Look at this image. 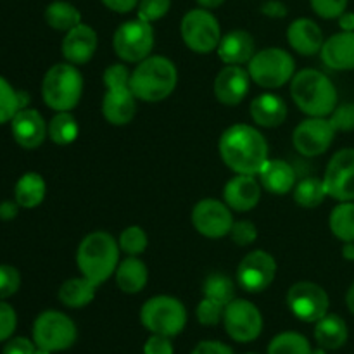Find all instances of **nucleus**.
Listing matches in <instances>:
<instances>
[{"label":"nucleus","mask_w":354,"mask_h":354,"mask_svg":"<svg viewBox=\"0 0 354 354\" xmlns=\"http://www.w3.org/2000/svg\"><path fill=\"white\" fill-rule=\"evenodd\" d=\"M220 158L237 175H258L268 161V142L251 124H232L218 142Z\"/></svg>","instance_id":"nucleus-1"},{"label":"nucleus","mask_w":354,"mask_h":354,"mask_svg":"<svg viewBox=\"0 0 354 354\" xmlns=\"http://www.w3.org/2000/svg\"><path fill=\"white\" fill-rule=\"evenodd\" d=\"M290 97L301 113L310 118H327L337 107V88L318 69L296 73L290 80Z\"/></svg>","instance_id":"nucleus-2"},{"label":"nucleus","mask_w":354,"mask_h":354,"mask_svg":"<svg viewBox=\"0 0 354 354\" xmlns=\"http://www.w3.org/2000/svg\"><path fill=\"white\" fill-rule=\"evenodd\" d=\"M120 244L107 232H92L85 235L76 251V265L85 279L102 286L116 273L120 265Z\"/></svg>","instance_id":"nucleus-3"},{"label":"nucleus","mask_w":354,"mask_h":354,"mask_svg":"<svg viewBox=\"0 0 354 354\" xmlns=\"http://www.w3.org/2000/svg\"><path fill=\"white\" fill-rule=\"evenodd\" d=\"M178 71L171 59L165 55H149L131 71L130 88L138 100L161 102L176 88Z\"/></svg>","instance_id":"nucleus-4"},{"label":"nucleus","mask_w":354,"mask_h":354,"mask_svg":"<svg viewBox=\"0 0 354 354\" xmlns=\"http://www.w3.org/2000/svg\"><path fill=\"white\" fill-rule=\"evenodd\" d=\"M82 93L83 76L71 62H59L45 73L41 82V97L55 113L75 109L82 100Z\"/></svg>","instance_id":"nucleus-5"},{"label":"nucleus","mask_w":354,"mask_h":354,"mask_svg":"<svg viewBox=\"0 0 354 354\" xmlns=\"http://www.w3.org/2000/svg\"><path fill=\"white\" fill-rule=\"evenodd\" d=\"M248 71L256 85L266 90L287 85L296 75V62L287 50L280 47H268L256 52L248 62Z\"/></svg>","instance_id":"nucleus-6"},{"label":"nucleus","mask_w":354,"mask_h":354,"mask_svg":"<svg viewBox=\"0 0 354 354\" xmlns=\"http://www.w3.org/2000/svg\"><path fill=\"white\" fill-rule=\"evenodd\" d=\"M140 322L152 334L175 337L185 328L187 310L176 297L154 296L142 306Z\"/></svg>","instance_id":"nucleus-7"},{"label":"nucleus","mask_w":354,"mask_h":354,"mask_svg":"<svg viewBox=\"0 0 354 354\" xmlns=\"http://www.w3.org/2000/svg\"><path fill=\"white\" fill-rule=\"evenodd\" d=\"M76 325L68 315L48 310L37 317L33 324V342L48 353L66 351L76 341Z\"/></svg>","instance_id":"nucleus-8"},{"label":"nucleus","mask_w":354,"mask_h":354,"mask_svg":"<svg viewBox=\"0 0 354 354\" xmlns=\"http://www.w3.org/2000/svg\"><path fill=\"white\" fill-rule=\"evenodd\" d=\"M113 47L118 57L124 62H135L147 59L154 48V30L152 23L137 19L124 21L118 26L113 37Z\"/></svg>","instance_id":"nucleus-9"},{"label":"nucleus","mask_w":354,"mask_h":354,"mask_svg":"<svg viewBox=\"0 0 354 354\" xmlns=\"http://www.w3.org/2000/svg\"><path fill=\"white\" fill-rule=\"evenodd\" d=\"M180 33L187 47L196 54L214 52L221 40V28L216 17L207 9H192L183 16Z\"/></svg>","instance_id":"nucleus-10"},{"label":"nucleus","mask_w":354,"mask_h":354,"mask_svg":"<svg viewBox=\"0 0 354 354\" xmlns=\"http://www.w3.org/2000/svg\"><path fill=\"white\" fill-rule=\"evenodd\" d=\"M287 306L292 311V315L306 324H317L320 318L328 313V294L325 292L324 287L315 282L294 283L287 292Z\"/></svg>","instance_id":"nucleus-11"},{"label":"nucleus","mask_w":354,"mask_h":354,"mask_svg":"<svg viewBox=\"0 0 354 354\" xmlns=\"http://www.w3.org/2000/svg\"><path fill=\"white\" fill-rule=\"evenodd\" d=\"M223 325L234 341L252 342L263 332V315L251 301L234 299L225 306Z\"/></svg>","instance_id":"nucleus-12"},{"label":"nucleus","mask_w":354,"mask_h":354,"mask_svg":"<svg viewBox=\"0 0 354 354\" xmlns=\"http://www.w3.org/2000/svg\"><path fill=\"white\" fill-rule=\"evenodd\" d=\"M237 283L251 294L263 292L277 277V261L270 252L256 249L242 258L237 268Z\"/></svg>","instance_id":"nucleus-13"},{"label":"nucleus","mask_w":354,"mask_h":354,"mask_svg":"<svg viewBox=\"0 0 354 354\" xmlns=\"http://www.w3.org/2000/svg\"><path fill=\"white\" fill-rule=\"evenodd\" d=\"M192 225L203 237L221 239L230 234L234 214L225 201L207 197L194 206Z\"/></svg>","instance_id":"nucleus-14"},{"label":"nucleus","mask_w":354,"mask_h":354,"mask_svg":"<svg viewBox=\"0 0 354 354\" xmlns=\"http://www.w3.org/2000/svg\"><path fill=\"white\" fill-rule=\"evenodd\" d=\"M334 127L328 118H310L301 121L292 133V144L304 158H317L327 152L334 142Z\"/></svg>","instance_id":"nucleus-15"},{"label":"nucleus","mask_w":354,"mask_h":354,"mask_svg":"<svg viewBox=\"0 0 354 354\" xmlns=\"http://www.w3.org/2000/svg\"><path fill=\"white\" fill-rule=\"evenodd\" d=\"M328 197L348 203L354 201V149H341L328 161L324 175Z\"/></svg>","instance_id":"nucleus-16"},{"label":"nucleus","mask_w":354,"mask_h":354,"mask_svg":"<svg viewBox=\"0 0 354 354\" xmlns=\"http://www.w3.org/2000/svg\"><path fill=\"white\" fill-rule=\"evenodd\" d=\"M251 76L242 66H225L214 78V97L223 106H237L251 88Z\"/></svg>","instance_id":"nucleus-17"},{"label":"nucleus","mask_w":354,"mask_h":354,"mask_svg":"<svg viewBox=\"0 0 354 354\" xmlns=\"http://www.w3.org/2000/svg\"><path fill=\"white\" fill-rule=\"evenodd\" d=\"M10 130L12 137L23 149L40 147L48 137V124L45 123L44 116L37 109L17 111L16 116L10 120Z\"/></svg>","instance_id":"nucleus-18"},{"label":"nucleus","mask_w":354,"mask_h":354,"mask_svg":"<svg viewBox=\"0 0 354 354\" xmlns=\"http://www.w3.org/2000/svg\"><path fill=\"white\" fill-rule=\"evenodd\" d=\"M99 45L97 31L88 24L80 23L78 26L66 31V37L62 38L61 50L66 62H71L75 66L86 64L93 57Z\"/></svg>","instance_id":"nucleus-19"},{"label":"nucleus","mask_w":354,"mask_h":354,"mask_svg":"<svg viewBox=\"0 0 354 354\" xmlns=\"http://www.w3.org/2000/svg\"><path fill=\"white\" fill-rule=\"evenodd\" d=\"M261 199V183L256 175H237L228 180L223 189V201L232 211L248 213Z\"/></svg>","instance_id":"nucleus-20"},{"label":"nucleus","mask_w":354,"mask_h":354,"mask_svg":"<svg viewBox=\"0 0 354 354\" xmlns=\"http://www.w3.org/2000/svg\"><path fill=\"white\" fill-rule=\"evenodd\" d=\"M137 97L128 86H113L106 88L102 99V116L104 120L114 127H124L133 121L137 114Z\"/></svg>","instance_id":"nucleus-21"},{"label":"nucleus","mask_w":354,"mask_h":354,"mask_svg":"<svg viewBox=\"0 0 354 354\" xmlns=\"http://www.w3.org/2000/svg\"><path fill=\"white\" fill-rule=\"evenodd\" d=\"M287 41L294 52L311 57V55L320 54L325 38L322 28L313 19L299 17V19L292 21L287 28Z\"/></svg>","instance_id":"nucleus-22"},{"label":"nucleus","mask_w":354,"mask_h":354,"mask_svg":"<svg viewBox=\"0 0 354 354\" xmlns=\"http://www.w3.org/2000/svg\"><path fill=\"white\" fill-rule=\"evenodd\" d=\"M322 62L334 71L354 69V31H341L327 38L320 50Z\"/></svg>","instance_id":"nucleus-23"},{"label":"nucleus","mask_w":354,"mask_h":354,"mask_svg":"<svg viewBox=\"0 0 354 354\" xmlns=\"http://www.w3.org/2000/svg\"><path fill=\"white\" fill-rule=\"evenodd\" d=\"M216 54L227 66L248 64L256 54V44L251 33L244 30H234L223 35Z\"/></svg>","instance_id":"nucleus-24"},{"label":"nucleus","mask_w":354,"mask_h":354,"mask_svg":"<svg viewBox=\"0 0 354 354\" xmlns=\"http://www.w3.org/2000/svg\"><path fill=\"white\" fill-rule=\"evenodd\" d=\"M249 113H251L252 121L258 127L277 128L287 120L289 109H287V104L282 97L272 92H265L252 99Z\"/></svg>","instance_id":"nucleus-25"},{"label":"nucleus","mask_w":354,"mask_h":354,"mask_svg":"<svg viewBox=\"0 0 354 354\" xmlns=\"http://www.w3.org/2000/svg\"><path fill=\"white\" fill-rule=\"evenodd\" d=\"M263 189L275 196H286L296 187V171L283 159H268L258 173Z\"/></svg>","instance_id":"nucleus-26"},{"label":"nucleus","mask_w":354,"mask_h":354,"mask_svg":"<svg viewBox=\"0 0 354 354\" xmlns=\"http://www.w3.org/2000/svg\"><path fill=\"white\" fill-rule=\"evenodd\" d=\"M116 283L123 292L138 294L145 289L149 282V270L138 256H128L127 259L120 261L116 273Z\"/></svg>","instance_id":"nucleus-27"},{"label":"nucleus","mask_w":354,"mask_h":354,"mask_svg":"<svg viewBox=\"0 0 354 354\" xmlns=\"http://www.w3.org/2000/svg\"><path fill=\"white\" fill-rule=\"evenodd\" d=\"M348 334L346 322L334 313L325 315L317 322V327H315V339H317L318 346L324 349H330V351L342 348L348 341Z\"/></svg>","instance_id":"nucleus-28"},{"label":"nucleus","mask_w":354,"mask_h":354,"mask_svg":"<svg viewBox=\"0 0 354 354\" xmlns=\"http://www.w3.org/2000/svg\"><path fill=\"white\" fill-rule=\"evenodd\" d=\"M97 287L92 280L85 279V277H76V279H69L59 287V301L64 306L78 310V308L88 306L93 301L97 292Z\"/></svg>","instance_id":"nucleus-29"},{"label":"nucleus","mask_w":354,"mask_h":354,"mask_svg":"<svg viewBox=\"0 0 354 354\" xmlns=\"http://www.w3.org/2000/svg\"><path fill=\"white\" fill-rule=\"evenodd\" d=\"M45 192H47V185H45V180L40 173H24L16 183L14 201L19 204V207L33 209V207L40 206L44 203Z\"/></svg>","instance_id":"nucleus-30"},{"label":"nucleus","mask_w":354,"mask_h":354,"mask_svg":"<svg viewBox=\"0 0 354 354\" xmlns=\"http://www.w3.org/2000/svg\"><path fill=\"white\" fill-rule=\"evenodd\" d=\"M45 21L54 30L66 33L82 23V14L73 3L66 2V0H54L45 9Z\"/></svg>","instance_id":"nucleus-31"},{"label":"nucleus","mask_w":354,"mask_h":354,"mask_svg":"<svg viewBox=\"0 0 354 354\" xmlns=\"http://www.w3.org/2000/svg\"><path fill=\"white\" fill-rule=\"evenodd\" d=\"M328 227L334 237H337L342 244L354 242V201L339 203L332 209Z\"/></svg>","instance_id":"nucleus-32"},{"label":"nucleus","mask_w":354,"mask_h":354,"mask_svg":"<svg viewBox=\"0 0 354 354\" xmlns=\"http://www.w3.org/2000/svg\"><path fill=\"white\" fill-rule=\"evenodd\" d=\"M292 192L297 206L308 207V209L318 207L328 197L324 178L320 180L317 176H308V178H303L301 182H297Z\"/></svg>","instance_id":"nucleus-33"},{"label":"nucleus","mask_w":354,"mask_h":354,"mask_svg":"<svg viewBox=\"0 0 354 354\" xmlns=\"http://www.w3.org/2000/svg\"><path fill=\"white\" fill-rule=\"evenodd\" d=\"M80 124L71 111H61L48 123V138L57 145H69L78 138Z\"/></svg>","instance_id":"nucleus-34"},{"label":"nucleus","mask_w":354,"mask_h":354,"mask_svg":"<svg viewBox=\"0 0 354 354\" xmlns=\"http://www.w3.org/2000/svg\"><path fill=\"white\" fill-rule=\"evenodd\" d=\"M204 297L216 301L221 306H227L235 299V283L225 273H211L203 286Z\"/></svg>","instance_id":"nucleus-35"},{"label":"nucleus","mask_w":354,"mask_h":354,"mask_svg":"<svg viewBox=\"0 0 354 354\" xmlns=\"http://www.w3.org/2000/svg\"><path fill=\"white\" fill-rule=\"evenodd\" d=\"M268 354H311V346L310 341L297 332H282L272 339Z\"/></svg>","instance_id":"nucleus-36"},{"label":"nucleus","mask_w":354,"mask_h":354,"mask_svg":"<svg viewBox=\"0 0 354 354\" xmlns=\"http://www.w3.org/2000/svg\"><path fill=\"white\" fill-rule=\"evenodd\" d=\"M118 244H120V249L127 256H140L147 249L149 237L144 228L137 227V225H131V227L124 228L121 232L120 239H118Z\"/></svg>","instance_id":"nucleus-37"},{"label":"nucleus","mask_w":354,"mask_h":354,"mask_svg":"<svg viewBox=\"0 0 354 354\" xmlns=\"http://www.w3.org/2000/svg\"><path fill=\"white\" fill-rule=\"evenodd\" d=\"M21 109L23 107H21L19 92H16L12 85L3 76H0V124L12 120Z\"/></svg>","instance_id":"nucleus-38"},{"label":"nucleus","mask_w":354,"mask_h":354,"mask_svg":"<svg viewBox=\"0 0 354 354\" xmlns=\"http://www.w3.org/2000/svg\"><path fill=\"white\" fill-rule=\"evenodd\" d=\"M225 306H221L216 301L209 299V297H203L199 304H197L196 317L199 320L201 325H206V327H214V325L220 324L223 320Z\"/></svg>","instance_id":"nucleus-39"},{"label":"nucleus","mask_w":354,"mask_h":354,"mask_svg":"<svg viewBox=\"0 0 354 354\" xmlns=\"http://www.w3.org/2000/svg\"><path fill=\"white\" fill-rule=\"evenodd\" d=\"M171 0H140L137 6L138 17L147 23H154L169 12Z\"/></svg>","instance_id":"nucleus-40"},{"label":"nucleus","mask_w":354,"mask_h":354,"mask_svg":"<svg viewBox=\"0 0 354 354\" xmlns=\"http://www.w3.org/2000/svg\"><path fill=\"white\" fill-rule=\"evenodd\" d=\"M228 235H230L234 244H237L239 248H245V245H251L256 242V239H258V228H256V225L252 221L239 220L234 221Z\"/></svg>","instance_id":"nucleus-41"},{"label":"nucleus","mask_w":354,"mask_h":354,"mask_svg":"<svg viewBox=\"0 0 354 354\" xmlns=\"http://www.w3.org/2000/svg\"><path fill=\"white\" fill-rule=\"evenodd\" d=\"M328 121L334 127L335 131H353L354 130V102L339 104L332 114L328 116Z\"/></svg>","instance_id":"nucleus-42"},{"label":"nucleus","mask_w":354,"mask_h":354,"mask_svg":"<svg viewBox=\"0 0 354 354\" xmlns=\"http://www.w3.org/2000/svg\"><path fill=\"white\" fill-rule=\"evenodd\" d=\"M349 0H310L311 9L322 19H339L348 9Z\"/></svg>","instance_id":"nucleus-43"},{"label":"nucleus","mask_w":354,"mask_h":354,"mask_svg":"<svg viewBox=\"0 0 354 354\" xmlns=\"http://www.w3.org/2000/svg\"><path fill=\"white\" fill-rule=\"evenodd\" d=\"M21 287V275L14 266L0 265V299L14 296Z\"/></svg>","instance_id":"nucleus-44"},{"label":"nucleus","mask_w":354,"mask_h":354,"mask_svg":"<svg viewBox=\"0 0 354 354\" xmlns=\"http://www.w3.org/2000/svg\"><path fill=\"white\" fill-rule=\"evenodd\" d=\"M131 71L124 64H111L107 66L106 71L102 75V82L106 88H113V86H128L130 85Z\"/></svg>","instance_id":"nucleus-45"},{"label":"nucleus","mask_w":354,"mask_h":354,"mask_svg":"<svg viewBox=\"0 0 354 354\" xmlns=\"http://www.w3.org/2000/svg\"><path fill=\"white\" fill-rule=\"evenodd\" d=\"M17 327V315L10 304L0 301V342L9 341Z\"/></svg>","instance_id":"nucleus-46"},{"label":"nucleus","mask_w":354,"mask_h":354,"mask_svg":"<svg viewBox=\"0 0 354 354\" xmlns=\"http://www.w3.org/2000/svg\"><path fill=\"white\" fill-rule=\"evenodd\" d=\"M144 354H173L171 337L152 334L151 337L145 341Z\"/></svg>","instance_id":"nucleus-47"},{"label":"nucleus","mask_w":354,"mask_h":354,"mask_svg":"<svg viewBox=\"0 0 354 354\" xmlns=\"http://www.w3.org/2000/svg\"><path fill=\"white\" fill-rule=\"evenodd\" d=\"M2 354H37V344L26 337H14L3 346Z\"/></svg>","instance_id":"nucleus-48"},{"label":"nucleus","mask_w":354,"mask_h":354,"mask_svg":"<svg viewBox=\"0 0 354 354\" xmlns=\"http://www.w3.org/2000/svg\"><path fill=\"white\" fill-rule=\"evenodd\" d=\"M192 354H234V351L223 342L203 341L196 346Z\"/></svg>","instance_id":"nucleus-49"},{"label":"nucleus","mask_w":354,"mask_h":354,"mask_svg":"<svg viewBox=\"0 0 354 354\" xmlns=\"http://www.w3.org/2000/svg\"><path fill=\"white\" fill-rule=\"evenodd\" d=\"M261 14H265L266 17H272V19H282L287 16V7L286 3L280 2V0H266L261 6Z\"/></svg>","instance_id":"nucleus-50"},{"label":"nucleus","mask_w":354,"mask_h":354,"mask_svg":"<svg viewBox=\"0 0 354 354\" xmlns=\"http://www.w3.org/2000/svg\"><path fill=\"white\" fill-rule=\"evenodd\" d=\"M100 2H102L109 10H114V12L118 14H127L131 12V10L138 6L140 0H100Z\"/></svg>","instance_id":"nucleus-51"},{"label":"nucleus","mask_w":354,"mask_h":354,"mask_svg":"<svg viewBox=\"0 0 354 354\" xmlns=\"http://www.w3.org/2000/svg\"><path fill=\"white\" fill-rule=\"evenodd\" d=\"M19 213V204L16 201H3L0 203V220L10 221Z\"/></svg>","instance_id":"nucleus-52"},{"label":"nucleus","mask_w":354,"mask_h":354,"mask_svg":"<svg viewBox=\"0 0 354 354\" xmlns=\"http://www.w3.org/2000/svg\"><path fill=\"white\" fill-rule=\"evenodd\" d=\"M339 26L342 31H354V12H348L339 16Z\"/></svg>","instance_id":"nucleus-53"},{"label":"nucleus","mask_w":354,"mask_h":354,"mask_svg":"<svg viewBox=\"0 0 354 354\" xmlns=\"http://www.w3.org/2000/svg\"><path fill=\"white\" fill-rule=\"evenodd\" d=\"M342 258L346 261H354V242H344V245H342Z\"/></svg>","instance_id":"nucleus-54"},{"label":"nucleus","mask_w":354,"mask_h":354,"mask_svg":"<svg viewBox=\"0 0 354 354\" xmlns=\"http://www.w3.org/2000/svg\"><path fill=\"white\" fill-rule=\"evenodd\" d=\"M223 2L225 0H197V3H199L203 9H207V10L216 9V7H220Z\"/></svg>","instance_id":"nucleus-55"},{"label":"nucleus","mask_w":354,"mask_h":354,"mask_svg":"<svg viewBox=\"0 0 354 354\" xmlns=\"http://www.w3.org/2000/svg\"><path fill=\"white\" fill-rule=\"evenodd\" d=\"M346 304H348V310L354 315V282L348 289V294H346Z\"/></svg>","instance_id":"nucleus-56"},{"label":"nucleus","mask_w":354,"mask_h":354,"mask_svg":"<svg viewBox=\"0 0 354 354\" xmlns=\"http://www.w3.org/2000/svg\"><path fill=\"white\" fill-rule=\"evenodd\" d=\"M311 354H327V349H324V348L311 349Z\"/></svg>","instance_id":"nucleus-57"},{"label":"nucleus","mask_w":354,"mask_h":354,"mask_svg":"<svg viewBox=\"0 0 354 354\" xmlns=\"http://www.w3.org/2000/svg\"><path fill=\"white\" fill-rule=\"evenodd\" d=\"M37 354H52V353L45 351V349H40V348H37Z\"/></svg>","instance_id":"nucleus-58"}]
</instances>
